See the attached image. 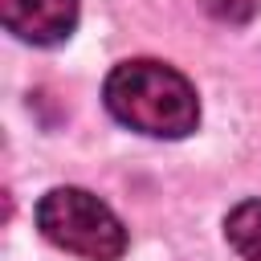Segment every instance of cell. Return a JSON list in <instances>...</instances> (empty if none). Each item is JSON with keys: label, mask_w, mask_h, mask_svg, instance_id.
<instances>
[{"label": "cell", "mask_w": 261, "mask_h": 261, "mask_svg": "<svg viewBox=\"0 0 261 261\" xmlns=\"http://www.w3.org/2000/svg\"><path fill=\"white\" fill-rule=\"evenodd\" d=\"M0 20L29 45H57L77 24V0H0Z\"/></svg>", "instance_id": "3"}, {"label": "cell", "mask_w": 261, "mask_h": 261, "mask_svg": "<svg viewBox=\"0 0 261 261\" xmlns=\"http://www.w3.org/2000/svg\"><path fill=\"white\" fill-rule=\"evenodd\" d=\"M200 4H204L208 16H216V20H224V24H245V20H253L257 8H261V0H200Z\"/></svg>", "instance_id": "5"}, {"label": "cell", "mask_w": 261, "mask_h": 261, "mask_svg": "<svg viewBox=\"0 0 261 261\" xmlns=\"http://www.w3.org/2000/svg\"><path fill=\"white\" fill-rule=\"evenodd\" d=\"M224 237L245 261H261V200L237 204L224 220Z\"/></svg>", "instance_id": "4"}, {"label": "cell", "mask_w": 261, "mask_h": 261, "mask_svg": "<svg viewBox=\"0 0 261 261\" xmlns=\"http://www.w3.org/2000/svg\"><path fill=\"white\" fill-rule=\"evenodd\" d=\"M37 228L45 232V241L86 261H118L126 253L122 220L86 188H49L37 204Z\"/></svg>", "instance_id": "2"}, {"label": "cell", "mask_w": 261, "mask_h": 261, "mask_svg": "<svg viewBox=\"0 0 261 261\" xmlns=\"http://www.w3.org/2000/svg\"><path fill=\"white\" fill-rule=\"evenodd\" d=\"M106 110L151 139H184L200 122V98L196 86L167 61L155 57H135L110 69L102 86Z\"/></svg>", "instance_id": "1"}]
</instances>
